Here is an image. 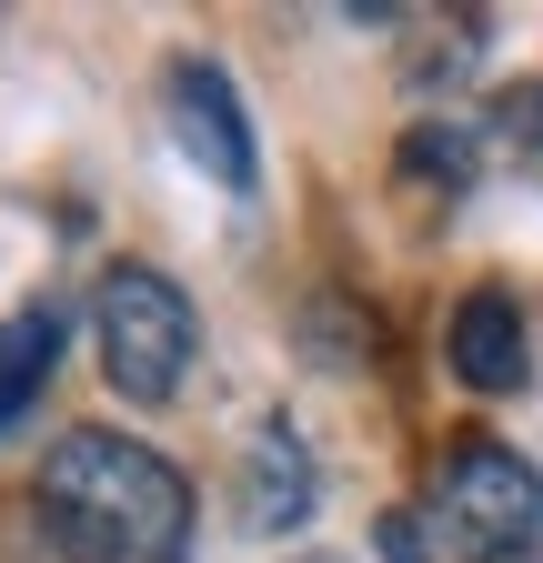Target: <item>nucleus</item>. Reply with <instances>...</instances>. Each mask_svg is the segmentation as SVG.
<instances>
[{"label": "nucleus", "instance_id": "7", "mask_svg": "<svg viewBox=\"0 0 543 563\" xmlns=\"http://www.w3.org/2000/svg\"><path fill=\"white\" fill-rule=\"evenodd\" d=\"M60 373V302H31L0 322V433H21Z\"/></svg>", "mask_w": 543, "mask_h": 563}, {"label": "nucleus", "instance_id": "3", "mask_svg": "<svg viewBox=\"0 0 543 563\" xmlns=\"http://www.w3.org/2000/svg\"><path fill=\"white\" fill-rule=\"evenodd\" d=\"M423 514H433V533L463 563H523L543 543V473L513 443H494V433H463L443 453V473H433V504Z\"/></svg>", "mask_w": 543, "mask_h": 563}, {"label": "nucleus", "instance_id": "1", "mask_svg": "<svg viewBox=\"0 0 543 563\" xmlns=\"http://www.w3.org/2000/svg\"><path fill=\"white\" fill-rule=\"evenodd\" d=\"M31 543L51 563H191V483L111 422H71L31 473Z\"/></svg>", "mask_w": 543, "mask_h": 563}, {"label": "nucleus", "instance_id": "6", "mask_svg": "<svg viewBox=\"0 0 543 563\" xmlns=\"http://www.w3.org/2000/svg\"><path fill=\"white\" fill-rule=\"evenodd\" d=\"M312 504H322V473H312V453L292 433V412H262V433L242 453V523L252 533H302Z\"/></svg>", "mask_w": 543, "mask_h": 563}, {"label": "nucleus", "instance_id": "12", "mask_svg": "<svg viewBox=\"0 0 543 563\" xmlns=\"http://www.w3.org/2000/svg\"><path fill=\"white\" fill-rule=\"evenodd\" d=\"M373 553H383V563H433V553H423V523H413V514H383V523H373Z\"/></svg>", "mask_w": 543, "mask_h": 563}, {"label": "nucleus", "instance_id": "5", "mask_svg": "<svg viewBox=\"0 0 543 563\" xmlns=\"http://www.w3.org/2000/svg\"><path fill=\"white\" fill-rule=\"evenodd\" d=\"M443 363H453L463 393H523V383H533L523 302H513V292H463L453 322H443Z\"/></svg>", "mask_w": 543, "mask_h": 563}, {"label": "nucleus", "instance_id": "2", "mask_svg": "<svg viewBox=\"0 0 543 563\" xmlns=\"http://www.w3.org/2000/svg\"><path fill=\"white\" fill-rule=\"evenodd\" d=\"M91 352H101V383L121 402L162 412L181 383H191V352H201V322H191V292L152 262H111L101 292H91Z\"/></svg>", "mask_w": 543, "mask_h": 563}, {"label": "nucleus", "instance_id": "10", "mask_svg": "<svg viewBox=\"0 0 543 563\" xmlns=\"http://www.w3.org/2000/svg\"><path fill=\"white\" fill-rule=\"evenodd\" d=\"M402 181H423L433 201L484 181V152H473V121H413L402 131Z\"/></svg>", "mask_w": 543, "mask_h": 563}, {"label": "nucleus", "instance_id": "4", "mask_svg": "<svg viewBox=\"0 0 543 563\" xmlns=\"http://www.w3.org/2000/svg\"><path fill=\"white\" fill-rule=\"evenodd\" d=\"M162 121H171L181 162L212 181V191H232V201H252V191H262V141H252L242 81H232L222 60H201V51L162 60Z\"/></svg>", "mask_w": 543, "mask_h": 563}, {"label": "nucleus", "instance_id": "8", "mask_svg": "<svg viewBox=\"0 0 543 563\" xmlns=\"http://www.w3.org/2000/svg\"><path fill=\"white\" fill-rule=\"evenodd\" d=\"M494 51V11H423V41H402V81L423 101L463 91V70Z\"/></svg>", "mask_w": 543, "mask_h": 563}, {"label": "nucleus", "instance_id": "11", "mask_svg": "<svg viewBox=\"0 0 543 563\" xmlns=\"http://www.w3.org/2000/svg\"><path fill=\"white\" fill-rule=\"evenodd\" d=\"M302 342H312V363H322V373H353L373 332H363L353 302H312V312H302Z\"/></svg>", "mask_w": 543, "mask_h": 563}, {"label": "nucleus", "instance_id": "9", "mask_svg": "<svg viewBox=\"0 0 543 563\" xmlns=\"http://www.w3.org/2000/svg\"><path fill=\"white\" fill-rule=\"evenodd\" d=\"M473 152L503 181H543V81H513L473 111Z\"/></svg>", "mask_w": 543, "mask_h": 563}]
</instances>
